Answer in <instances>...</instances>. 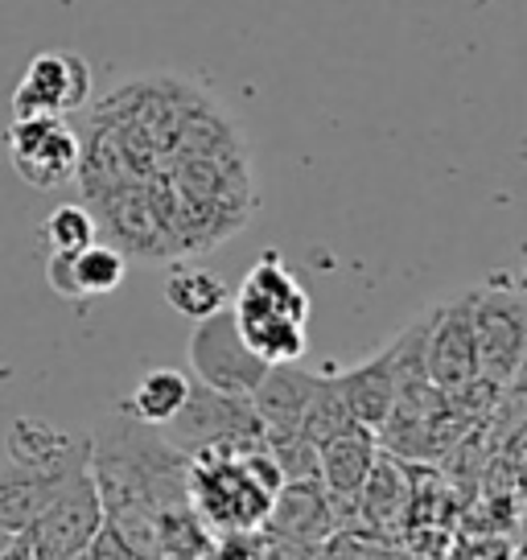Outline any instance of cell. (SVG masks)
Returning a JSON list of instances; mask_svg holds the SVG:
<instances>
[{"label":"cell","instance_id":"cell-1","mask_svg":"<svg viewBox=\"0 0 527 560\" xmlns=\"http://www.w3.org/2000/svg\"><path fill=\"white\" fill-rule=\"evenodd\" d=\"M91 482L104 527L141 560H207L214 536L190 508V457L165 433L137 424L120 408L91 433Z\"/></svg>","mask_w":527,"mask_h":560},{"label":"cell","instance_id":"cell-2","mask_svg":"<svg viewBox=\"0 0 527 560\" xmlns=\"http://www.w3.org/2000/svg\"><path fill=\"white\" fill-rule=\"evenodd\" d=\"M190 508L211 536L260 532L281 474L272 466L268 445L260 450H202L190 457Z\"/></svg>","mask_w":527,"mask_h":560},{"label":"cell","instance_id":"cell-3","mask_svg":"<svg viewBox=\"0 0 527 560\" xmlns=\"http://www.w3.org/2000/svg\"><path fill=\"white\" fill-rule=\"evenodd\" d=\"M231 322L247 350L264 359L268 368L301 363V354L309 347V338H305L309 293L301 289L277 252H264L231 301Z\"/></svg>","mask_w":527,"mask_h":560},{"label":"cell","instance_id":"cell-4","mask_svg":"<svg viewBox=\"0 0 527 560\" xmlns=\"http://www.w3.org/2000/svg\"><path fill=\"white\" fill-rule=\"evenodd\" d=\"M91 219L107 240H116V252H132L141 260H165L181 256L174 231V198H169V177L157 170L144 182H124L112 190L91 194Z\"/></svg>","mask_w":527,"mask_h":560},{"label":"cell","instance_id":"cell-5","mask_svg":"<svg viewBox=\"0 0 527 560\" xmlns=\"http://www.w3.org/2000/svg\"><path fill=\"white\" fill-rule=\"evenodd\" d=\"M470 317L478 375L499 387H515L527 359V305L519 277L494 272L487 284L470 289Z\"/></svg>","mask_w":527,"mask_h":560},{"label":"cell","instance_id":"cell-6","mask_svg":"<svg viewBox=\"0 0 527 560\" xmlns=\"http://www.w3.org/2000/svg\"><path fill=\"white\" fill-rule=\"evenodd\" d=\"M165 441L177 445L186 457L202 450H260L264 424L247 396L214 392L207 384H190V396L177 408V417L165 424Z\"/></svg>","mask_w":527,"mask_h":560},{"label":"cell","instance_id":"cell-7","mask_svg":"<svg viewBox=\"0 0 527 560\" xmlns=\"http://www.w3.org/2000/svg\"><path fill=\"white\" fill-rule=\"evenodd\" d=\"M99 532H104V503H99V490L91 482V470H83L58 490L34 524L17 536L34 544V552L42 560H74L87 552Z\"/></svg>","mask_w":527,"mask_h":560},{"label":"cell","instance_id":"cell-8","mask_svg":"<svg viewBox=\"0 0 527 560\" xmlns=\"http://www.w3.org/2000/svg\"><path fill=\"white\" fill-rule=\"evenodd\" d=\"M9 161L34 190H54L79 174L83 140L62 116H25L9 124Z\"/></svg>","mask_w":527,"mask_h":560},{"label":"cell","instance_id":"cell-9","mask_svg":"<svg viewBox=\"0 0 527 560\" xmlns=\"http://www.w3.org/2000/svg\"><path fill=\"white\" fill-rule=\"evenodd\" d=\"M190 368L198 371V384L214 387V392L251 396V387L264 380L268 363L247 350V342L231 322V310H219V314L194 322Z\"/></svg>","mask_w":527,"mask_h":560},{"label":"cell","instance_id":"cell-10","mask_svg":"<svg viewBox=\"0 0 527 560\" xmlns=\"http://www.w3.org/2000/svg\"><path fill=\"white\" fill-rule=\"evenodd\" d=\"M354 532L384 544H400L412 532V466L405 457L379 450L367 482L354 494Z\"/></svg>","mask_w":527,"mask_h":560},{"label":"cell","instance_id":"cell-11","mask_svg":"<svg viewBox=\"0 0 527 560\" xmlns=\"http://www.w3.org/2000/svg\"><path fill=\"white\" fill-rule=\"evenodd\" d=\"M91 70L79 54H37L13 91V120L25 116H67L87 107Z\"/></svg>","mask_w":527,"mask_h":560},{"label":"cell","instance_id":"cell-12","mask_svg":"<svg viewBox=\"0 0 527 560\" xmlns=\"http://www.w3.org/2000/svg\"><path fill=\"white\" fill-rule=\"evenodd\" d=\"M424 371L441 392L470 384L478 375L475 359V317H470V293L454 301H441L429 310L424 330Z\"/></svg>","mask_w":527,"mask_h":560},{"label":"cell","instance_id":"cell-13","mask_svg":"<svg viewBox=\"0 0 527 560\" xmlns=\"http://www.w3.org/2000/svg\"><path fill=\"white\" fill-rule=\"evenodd\" d=\"M260 532L268 540L314 544L317 548L338 532V499H330L321 482H281Z\"/></svg>","mask_w":527,"mask_h":560},{"label":"cell","instance_id":"cell-14","mask_svg":"<svg viewBox=\"0 0 527 560\" xmlns=\"http://www.w3.org/2000/svg\"><path fill=\"white\" fill-rule=\"evenodd\" d=\"M314 384L317 371H301L297 363H277V368L264 371V380L247 396L264 424V438H293V433H301V417H305Z\"/></svg>","mask_w":527,"mask_h":560},{"label":"cell","instance_id":"cell-15","mask_svg":"<svg viewBox=\"0 0 527 560\" xmlns=\"http://www.w3.org/2000/svg\"><path fill=\"white\" fill-rule=\"evenodd\" d=\"M83 470L87 466H71V470H37V466H21V462L0 466V532H9V536L25 532L54 494Z\"/></svg>","mask_w":527,"mask_h":560},{"label":"cell","instance_id":"cell-16","mask_svg":"<svg viewBox=\"0 0 527 560\" xmlns=\"http://www.w3.org/2000/svg\"><path fill=\"white\" fill-rule=\"evenodd\" d=\"M9 462L37 466V470H71L91 462V438L87 433H62L50 420L21 417L9 429Z\"/></svg>","mask_w":527,"mask_h":560},{"label":"cell","instance_id":"cell-17","mask_svg":"<svg viewBox=\"0 0 527 560\" xmlns=\"http://www.w3.org/2000/svg\"><path fill=\"white\" fill-rule=\"evenodd\" d=\"M379 457V438L367 424H354L342 438L317 445V482L335 499H354Z\"/></svg>","mask_w":527,"mask_h":560},{"label":"cell","instance_id":"cell-18","mask_svg":"<svg viewBox=\"0 0 527 560\" xmlns=\"http://www.w3.org/2000/svg\"><path fill=\"white\" fill-rule=\"evenodd\" d=\"M342 400L351 408V417L367 429H379L396 396V363H391V342L379 354H371L367 363H359L351 371H338L335 375Z\"/></svg>","mask_w":527,"mask_h":560},{"label":"cell","instance_id":"cell-19","mask_svg":"<svg viewBox=\"0 0 527 560\" xmlns=\"http://www.w3.org/2000/svg\"><path fill=\"white\" fill-rule=\"evenodd\" d=\"M190 375L177 368H153L141 375V384L132 387V396L120 400V412L132 417L137 424H149V429H165L169 420L177 417V408L190 396Z\"/></svg>","mask_w":527,"mask_h":560},{"label":"cell","instance_id":"cell-20","mask_svg":"<svg viewBox=\"0 0 527 560\" xmlns=\"http://www.w3.org/2000/svg\"><path fill=\"white\" fill-rule=\"evenodd\" d=\"M165 301L181 317L202 322V317L227 310V284L214 277V272H207V268H174L165 277Z\"/></svg>","mask_w":527,"mask_h":560},{"label":"cell","instance_id":"cell-21","mask_svg":"<svg viewBox=\"0 0 527 560\" xmlns=\"http://www.w3.org/2000/svg\"><path fill=\"white\" fill-rule=\"evenodd\" d=\"M354 424H359V420L351 417V408L342 400L335 375H317L314 392H309V404H305V417H301V438L314 441V445H326V441L342 438Z\"/></svg>","mask_w":527,"mask_h":560},{"label":"cell","instance_id":"cell-22","mask_svg":"<svg viewBox=\"0 0 527 560\" xmlns=\"http://www.w3.org/2000/svg\"><path fill=\"white\" fill-rule=\"evenodd\" d=\"M74 280H79V293L83 298H104L112 289L124 284V272H128V260L124 252H116L112 244H87L83 252H74Z\"/></svg>","mask_w":527,"mask_h":560},{"label":"cell","instance_id":"cell-23","mask_svg":"<svg viewBox=\"0 0 527 560\" xmlns=\"http://www.w3.org/2000/svg\"><path fill=\"white\" fill-rule=\"evenodd\" d=\"M42 235H46L50 252L74 256V252H83L87 244H95V240H99V228H95V219H91L87 207L71 202V207L54 210L50 219H46V228H42Z\"/></svg>","mask_w":527,"mask_h":560},{"label":"cell","instance_id":"cell-24","mask_svg":"<svg viewBox=\"0 0 527 560\" xmlns=\"http://www.w3.org/2000/svg\"><path fill=\"white\" fill-rule=\"evenodd\" d=\"M272 466L281 474V482H317V445L305 441L301 433L293 438H264Z\"/></svg>","mask_w":527,"mask_h":560},{"label":"cell","instance_id":"cell-25","mask_svg":"<svg viewBox=\"0 0 527 560\" xmlns=\"http://www.w3.org/2000/svg\"><path fill=\"white\" fill-rule=\"evenodd\" d=\"M46 280H50V289L58 293V298L83 301V293H79V280H74V260H71V256L50 252V260H46Z\"/></svg>","mask_w":527,"mask_h":560},{"label":"cell","instance_id":"cell-26","mask_svg":"<svg viewBox=\"0 0 527 560\" xmlns=\"http://www.w3.org/2000/svg\"><path fill=\"white\" fill-rule=\"evenodd\" d=\"M268 540V536H264ZM264 560H317L314 544H289V540H268L264 544Z\"/></svg>","mask_w":527,"mask_h":560},{"label":"cell","instance_id":"cell-27","mask_svg":"<svg viewBox=\"0 0 527 560\" xmlns=\"http://www.w3.org/2000/svg\"><path fill=\"white\" fill-rule=\"evenodd\" d=\"M0 560H42V557H37L34 544L25 540V536H13V540H9V548L0 552Z\"/></svg>","mask_w":527,"mask_h":560},{"label":"cell","instance_id":"cell-28","mask_svg":"<svg viewBox=\"0 0 527 560\" xmlns=\"http://www.w3.org/2000/svg\"><path fill=\"white\" fill-rule=\"evenodd\" d=\"M387 560H412V557H408V552H400V548H391V552H387Z\"/></svg>","mask_w":527,"mask_h":560},{"label":"cell","instance_id":"cell-29","mask_svg":"<svg viewBox=\"0 0 527 560\" xmlns=\"http://www.w3.org/2000/svg\"><path fill=\"white\" fill-rule=\"evenodd\" d=\"M9 540H13V536H9V532H0V552H4V548H9Z\"/></svg>","mask_w":527,"mask_h":560}]
</instances>
